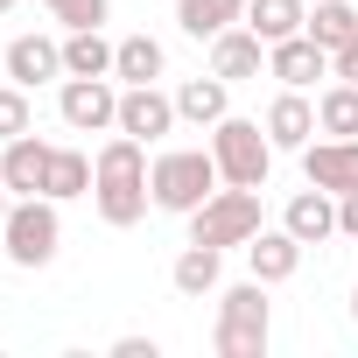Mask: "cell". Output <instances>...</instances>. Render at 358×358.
Listing matches in <instances>:
<instances>
[{
	"label": "cell",
	"instance_id": "1",
	"mask_svg": "<svg viewBox=\"0 0 358 358\" xmlns=\"http://www.w3.org/2000/svg\"><path fill=\"white\" fill-rule=\"evenodd\" d=\"M92 204H99V218L113 232L148 218V204H155V190H148V141L113 127V141L92 155Z\"/></svg>",
	"mask_w": 358,
	"mask_h": 358
},
{
	"label": "cell",
	"instance_id": "2",
	"mask_svg": "<svg viewBox=\"0 0 358 358\" xmlns=\"http://www.w3.org/2000/svg\"><path fill=\"white\" fill-rule=\"evenodd\" d=\"M148 190H155V211L190 218L211 190H225L218 155H211V148H169V155H155V162H148Z\"/></svg>",
	"mask_w": 358,
	"mask_h": 358
},
{
	"label": "cell",
	"instance_id": "3",
	"mask_svg": "<svg viewBox=\"0 0 358 358\" xmlns=\"http://www.w3.org/2000/svg\"><path fill=\"white\" fill-rule=\"evenodd\" d=\"M267 337H274L267 281H239V288H218V323H211V351H218V358H267Z\"/></svg>",
	"mask_w": 358,
	"mask_h": 358
},
{
	"label": "cell",
	"instance_id": "4",
	"mask_svg": "<svg viewBox=\"0 0 358 358\" xmlns=\"http://www.w3.org/2000/svg\"><path fill=\"white\" fill-rule=\"evenodd\" d=\"M211 155H218V176L232 190H267V169H274V141H267V120H239V113H225L218 127H211Z\"/></svg>",
	"mask_w": 358,
	"mask_h": 358
},
{
	"label": "cell",
	"instance_id": "5",
	"mask_svg": "<svg viewBox=\"0 0 358 358\" xmlns=\"http://www.w3.org/2000/svg\"><path fill=\"white\" fill-rule=\"evenodd\" d=\"M0 246H8L15 267H50L57 246H64V218H57V197H15L8 225H0Z\"/></svg>",
	"mask_w": 358,
	"mask_h": 358
},
{
	"label": "cell",
	"instance_id": "6",
	"mask_svg": "<svg viewBox=\"0 0 358 358\" xmlns=\"http://www.w3.org/2000/svg\"><path fill=\"white\" fill-rule=\"evenodd\" d=\"M253 232H260V190H232L225 183V190H211L190 211V239L197 246H218L225 253V246H246Z\"/></svg>",
	"mask_w": 358,
	"mask_h": 358
},
{
	"label": "cell",
	"instance_id": "7",
	"mask_svg": "<svg viewBox=\"0 0 358 358\" xmlns=\"http://www.w3.org/2000/svg\"><path fill=\"white\" fill-rule=\"evenodd\" d=\"M57 113H64L71 134H113L120 127V92H113V78H64Z\"/></svg>",
	"mask_w": 358,
	"mask_h": 358
},
{
	"label": "cell",
	"instance_id": "8",
	"mask_svg": "<svg viewBox=\"0 0 358 358\" xmlns=\"http://www.w3.org/2000/svg\"><path fill=\"white\" fill-rule=\"evenodd\" d=\"M302 176H309L316 190H330V197L358 190V141H337V134L309 141V148H302Z\"/></svg>",
	"mask_w": 358,
	"mask_h": 358
},
{
	"label": "cell",
	"instance_id": "9",
	"mask_svg": "<svg viewBox=\"0 0 358 358\" xmlns=\"http://www.w3.org/2000/svg\"><path fill=\"white\" fill-rule=\"evenodd\" d=\"M50 141H36V127L29 134H15V141H0V183H8L15 197H43V176H50Z\"/></svg>",
	"mask_w": 358,
	"mask_h": 358
},
{
	"label": "cell",
	"instance_id": "10",
	"mask_svg": "<svg viewBox=\"0 0 358 358\" xmlns=\"http://www.w3.org/2000/svg\"><path fill=\"white\" fill-rule=\"evenodd\" d=\"M267 78H281V85H295V92H309L316 78H330V50L302 29V36H288V43H267Z\"/></svg>",
	"mask_w": 358,
	"mask_h": 358
},
{
	"label": "cell",
	"instance_id": "11",
	"mask_svg": "<svg viewBox=\"0 0 358 358\" xmlns=\"http://www.w3.org/2000/svg\"><path fill=\"white\" fill-rule=\"evenodd\" d=\"M169 127H176V92H162V85H127L120 92V134L162 141Z\"/></svg>",
	"mask_w": 358,
	"mask_h": 358
},
{
	"label": "cell",
	"instance_id": "12",
	"mask_svg": "<svg viewBox=\"0 0 358 358\" xmlns=\"http://www.w3.org/2000/svg\"><path fill=\"white\" fill-rule=\"evenodd\" d=\"M211 71H218L225 85H246V78L267 71V43H260L246 22H232L225 36H211Z\"/></svg>",
	"mask_w": 358,
	"mask_h": 358
},
{
	"label": "cell",
	"instance_id": "13",
	"mask_svg": "<svg viewBox=\"0 0 358 358\" xmlns=\"http://www.w3.org/2000/svg\"><path fill=\"white\" fill-rule=\"evenodd\" d=\"M316 134H323V127H316V99H309V92H295V85H281V99L267 106V141L302 155Z\"/></svg>",
	"mask_w": 358,
	"mask_h": 358
},
{
	"label": "cell",
	"instance_id": "14",
	"mask_svg": "<svg viewBox=\"0 0 358 358\" xmlns=\"http://www.w3.org/2000/svg\"><path fill=\"white\" fill-rule=\"evenodd\" d=\"M246 267H253V281H267V288H274V281H295V267H302V239H295L288 225H274V232L260 225V232L246 239Z\"/></svg>",
	"mask_w": 358,
	"mask_h": 358
},
{
	"label": "cell",
	"instance_id": "15",
	"mask_svg": "<svg viewBox=\"0 0 358 358\" xmlns=\"http://www.w3.org/2000/svg\"><path fill=\"white\" fill-rule=\"evenodd\" d=\"M8 78H15L22 92L64 78V43H57V36H15V43H8Z\"/></svg>",
	"mask_w": 358,
	"mask_h": 358
},
{
	"label": "cell",
	"instance_id": "16",
	"mask_svg": "<svg viewBox=\"0 0 358 358\" xmlns=\"http://www.w3.org/2000/svg\"><path fill=\"white\" fill-rule=\"evenodd\" d=\"M281 225H288V232H295L302 246H323V239H337V197L309 183V190H295V197H288Z\"/></svg>",
	"mask_w": 358,
	"mask_h": 358
},
{
	"label": "cell",
	"instance_id": "17",
	"mask_svg": "<svg viewBox=\"0 0 358 358\" xmlns=\"http://www.w3.org/2000/svg\"><path fill=\"white\" fill-rule=\"evenodd\" d=\"M232 113V85L211 71V78H183L176 85V120H190V127H218Z\"/></svg>",
	"mask_w": 358,
	"mask_h": 358
},
{
	"label": "cell",
	"instance_id": "18",
	"mask_svg": "<svg viewBox=\"0 0 358 358\" xmlns=\"http://www.w3.org/2000/svg\"><path fill=\"white\" fill-rule=\"evenodd\" d=\"M232 22H246V0H176V29L197 36V43L225 36Z\"/></svg>",
	"mask_w": 358,
	"mask_h": 358
},
{
	"label": "cell",
	"instance_id": "19",
	"mask_svg": "<svg viewBox=\"0 0 358 358\" xmlns=\"http://www.w3.org/2000/svg\"><path fill=\"white\" fill-rule=\"evenodd\" d=\"M113 50L106 29H71L64 36V78H113Z\"/></svg>",
	"mask_w": 358,
	"mask_h": 358
},
{
	"label": "cell",
	"instance_id": "20",
	"mask_svg": "<svg viewBox=\"0 0 358 358\" xmlns=\"http://www.w3.org/2000/svg\"><path fill=\"white\" fill-rule=\"evenodd\" d=\"M162 71H169V50L155 36H120V50H113V78L120 85H155Z\"/></svg>",
	"mask_w": 358,
	"mask_h": 358
},
{
	"label": "cell",
	"instance_id": "21",
	"mask_svg": "<svg viewBox=\"0 0 358 358\" xmlns=\"http://www.w3.org/2000/svg\"><path fill=\"white\" fill-rule=\"evenodd\" d=\"M169 281H176V295H190V302H204V295H218V246H183L176 253V267H169Z\"/></svg>",
	"mask_w": 358,
	"mask_h": 358
},
{
	"label": "cell",
	"instance_id": "22",
	"mask_svg": "<svg viewBox=\"0 0 358 358\" xmlns=\"http://www.w3.org/2000/svg\"><path fill=\"white\" fill-rule=\"evenodd\" d=\"M302 22H309L302 0H246V29L260 43H288V36H302Z\"/></svg>",
	"mask_w": 358,
	"mask_h": 358
},
{
	"label": "cell",
	"instance_id": "23",
	"mask_svg": "<svg viewBox=\"0 0 358 358\" xmlns=\"http://www.w3.org/2000/svg\"><path fill=\"white\" fill-rule=\"evenodd\" d=\"M43 197H57V204H71V197H92V155H85V148H57V155H50Z\"/></svg>",
	"mask_w": 358,
	"mask_h": 358
},
{
	"label": "cell",
	"instance_id": "24",
	"mask_svg": "<svg viewBox=\"0 0 358 358\" xmlns=\"http://www.w3.org/2000/svg\"><path fill=\"white\" fill-rule=\"evenodd\" d=\"M330 57L344 50V43H358V8H351V0H316V8H309V22H302Z\"/></svg>",
	"mask_w": 358,
	"mask_h": 358
},
{
	"label": "cell",
	"instance_id": "25",
	"mask_svg": "<svg viewBox=\"0 0 358 358\" xmlns=\"http://www.w3.org/2000/svg\"><path fill=\"white\" fill-rule=\"evenodd\" d=\"M316 127L323 134H337V141H358V85H323L316 92Z\"/></svg>",
	"mask_w": 358,
	"mask_h": 358
},
{
	"label": "cell",
	"instance_id": "26",
	"mask_svg": "<svg viewBox=\"0 0 358 358\" xmlns=\"http://www.w3.org/2000/svg\"><path fill=\"white\" fill-rule=\"evenodd\" d=\"M36 127V106H29V92L8 78V85H0V141H15V134H29Z\"/></svg>",
	"mask_w": 358,
	"mask_h": 358
},
{
	"label": "cell",
	"instance_id": "27",
	"mask_svg": "<svg viewBox=\"0 0 358 358\" xmlns=\"http://www.w3.org/2000/svg\"><path fill=\"white\" fill-rule=\"evenodd\" d=\"M43 8L64 22V29H106V15H113V0H43Z\"/></svg>",
	"mask_w": 358,
	"mask_h": 358
},
{
	"label": "cell",
	"instance_id": "28",
	"mask_svg": "<svg viewBox=\"0 0 358 358\" xmlns=\"http://www.w3.org/2000/svg\"><path fill=\"white\" fill-rule=\"evenodd\" d=\"M337 239H358V190L337 197Z\"/></svg>",
	"mask_w": 358,
	"mask_h": 358
},
{
	"label": "cell",
	"instance_id": "29",
	"mask_svg": "<svg viewBox=\"0 0 358 358\" xmlns=\"http://www.w3.org/2000/svg\"><path fill=\"white\" fill-rule=\"evenodd\" d=\"M113 358H162V344H155V337H120Z\"/></svg>",
	"mask_w": 358,
	"mask_h": 358
},
{
	"label": "cell",
	"instance_id": "30",
	"mask_svg": "<svg viewBox=\"0 0 358 358\" xmlns=\"http://www.w3.org/2000/svg\"><path fill=\"white\" fill-rule=\"evenodd\" d=\"M330 78H344V85H358V43H344V50L330 57Z\"/></svg>",
	"mask_w": 358,
	"mask_h": 358
},
{
	"label": "cell",
	"instance_id": "31",
	"mask_svg": "<svg viewBox=\"0 0 358 358\" xmlns=\"http://www.w3.org/2000/svg\"><path fill=\"white\" fill-rule=\"evenodd\" d=\"M8 211H15V190H8V183H0V225H8Z\"/></svg>",
	"mask_w": 358,
	"mask_h": 358
},
{
	"label": "cell",
	"instance_id": "32",
	"mask_svg": "<svg viewBox=\"0 0 358 358\" xmlns=\"http://www.w3.org/2000/svg\"><path fill=\"white\" fill-rule=\"evenodd\" d=\"M15 8H22V0H0V15H15Z\"/></svg>",
	"mask_w": 358,
	"mask_h": 358
},
{
	"label": "cell",
	"instance_id": "33",
	"mask_svg": "<svg viewBox=\"0 0 358 358\" xmlns=\"http://www.w3.org/2000/svg\"><path fill=\"white\" fill-rule=\"evenodd\" d=\"M351 323H358V288H351Z\"/></svg>",
	"mask_w": 358,
	"mask_h": 358
}]
</instances>
